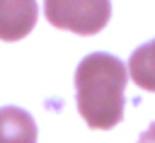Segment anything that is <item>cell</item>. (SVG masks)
Wrapping results in <instances>:
<instances>
[{
  "label": "cell",
  "mask_w": 155,
  "mask_h": 143,
  "mask_svg": "<svg viewBox=\"0 0 155 143\" xmlns=\"http://www.w3.org/2000/svg\"><path fill=\"white\" fill-rule=\"evenodd\" d=\"M126 65L111 53H87L75 70L78 111L92 128H111L124 116Z\"/></svg>",
  "instance_id": "obj_1"
},
{
  "label": "cell",
  "mask_w": 155,
  "mask_h": 143,
  "mask_svg": "<svg viewBox=\"0 0 155 143\" xmlns=\"http://www.w3.org/2000/svg\"><path fill=\"white\" fill-rule=\"evenodd\" d=\"M46 19L73 34H97L111 17V0H44Z\"/></svg>",
  "instance_id": "obj_2"
},
{
  "label": "cell",
  "mask_w": 155,
  "mask_h": 143,
  "mask_svg": "<svg viewBox=\"0 0 155 143\" xmlns=\"http://www.w3.org/2000/svg\"><path fill=\"white\" fill-rule=\"evenodd\" d=\"M39 17L36 0H0V39L19 41L24 39Z\"/></svg>",
  "instance_id": "obj_3"
},
{
  "label": "cell",
  "mask_w": 155,
  "mask_h": 143,
  "mask_svg": "<svg viewBox=\"0 0 155 143\" xmlns=\"http://www.w3.org/2000/svg\"><path fill=\"white\" fill-rule=\"evenodd\" d=\"M0 143H36V124L19 107H0Z\"/></svg>",
  "instance_id": "obj_4"
},
{
  "label": "cell",
  "mask_w": 155,
  "mask_h": 143,
  "mask_svg": "<svg viewBox=\"0 0 155 143\" xmlns=\"http://www.w3.org/2000/svg\"><path fill=\"white\" fill-rule=\"evenodd\" d=\"M126 73L131 75V80L138 87H143L148 92H155V39L138 46L131 53Z\"/></svg>",
  "instance_id": "obj_5"
},
{
  "label": "cell",
  "mask_w": 155,
  "mask_h": 143,
  "mask_svg": "<svg viewBox=\"0 0 155 143\" xmlns=\"http://www.w3.org/2000/svg\"><path fill=\"white\" fill-rule=\"evenodd\" d=\"M136 143H155V124H150V126L140 133V138H138Z\"/></svg>",
  "instance_id": "obj_6"
}]
</instances>
